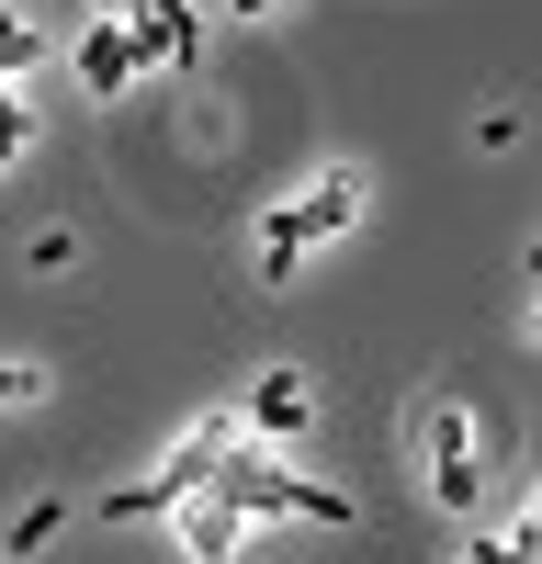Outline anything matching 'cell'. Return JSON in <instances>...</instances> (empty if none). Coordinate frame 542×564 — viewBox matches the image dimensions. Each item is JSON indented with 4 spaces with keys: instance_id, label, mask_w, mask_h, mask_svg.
I'll list each match as a JSON object with an SVG mask.
<instances>
[{
    "instance_id": "7a4b0ae2",
    "label": "cell",
    "mask_w": 542,
    "mask_h": 564,
    "mask_svg": "<svg viewBox=\"0 0 542 564\" xmlns=\"http://www.w3.org/2000/svg\"><path fill=\"white\" fill-rule=\"evenodd\" d=\"M226 441H238V417H193V441H181L159 475H136V486H113V497H102V520H159V508H193V497L215 486Z\"/></svg>"
},
{
    "instance_id": "8fae6325",
    "label": "cell",
    "mask_w": 542,
    "mask_h": 564,
    "mask_svg": "<svg viewBox=\"0 0 542 564\" xmlns=\"http://www.w3.org/2000/svg\"><path fill=\"white\" fill-rule=\"evenodd\" d=\"M23 68H34V23L0 12V79H23Z\"/></svg>"
},
{
    "instance_id": "8992f818",
    "label": "cell",
    "mask_w": 542,
    "mask_h": 564,
    "mask_svg": "<svg viewBox=\"0 0 542 564\" xmlns=\"http://www.w3.org/2000/svg\"><path fill=\"white\" fill-rule=\"evenodd\" d=\"M68 68H79V90H102V102H113V90L136 79V34H124V23L102 12V23H90V34L68 45Z\"/></svg>"
},
{
    "instance_id": "277c9868",
    "label": "cell",
    "mask_w": 542,
    "mask_h": 564,
    "mask_svg": "<svg viewBox=\"0 0 542 564\" xmlns=\"http://www.w3.org/2000/svg\"><path fill=\"white\" fill-rule=\"evenodd\" d=\"M283 215H294V238H305V249H316V238H350V226H361V170H316Z\"/></svg>"
},
{
    "instance_id": "ba28073f",
    "label": "cell",
    "mask_w": 542,
    "mask_h": 564,
    "mask_svg": "<svg viewBox=\"0 0 542 564\" xmlns=\"http://www.w3.org/2000/svg\"><path fill=\"white\" fill-rule=\"evenodd\" d=\"M238 508H226V497H193V508H181V553H193V564H215V553H238Z\"/></svg>"
},
{
    "instance_id": "4fadbf2b",
    "label": "cell",
    "mask_w": 542,
    "mask_h": 564,
    "mask_svg": "<svg viewBox=\"0 0 542 564\" xmlns=\"http://www.w3.org/2000/svg\"><path fill=\"white\" fill-rule=\"evenodd\" d=\"M34 395H45V372L34 361H0V406H34Z\"/></svg>"
},
{
    "instance_id": "30bf717a",
    "label": "cell",
    "mask_w": 542,
    "mask_h": 564,
    "mask_svg": "<svg viewBox=\"0 0 542 564\" xmlns=\"http://www.w3.org/2000/svg\"><path fill=\"white\" fill-rule=\"evenodd\" d=\"M452 564H542V531H531V520H520V531H509V542H464V553H452Z\"/></svg>"
},
{
    "instance_id": "5b68a950",
    "label": "cell",
    "mask_w": 542,
    "mask_h": 564,
    "mask_svg": "<svg viewBox=\"0 0 542 564\" xmlns=\"http://www.w3.org/2000/svg\"><path fill=\"white\" fill-rule=\"evenodd\" d=\"M305 417H316L305 372H260V384H249V406H238V441H305Z\"/></svg>"
},
{
    "instance_id": "7c38bea8",
    "label": "cell",
    "mask_w": 542,
    "mask_h": 564,
    "mask_svg": "<svg viewBox=\"0 0 542 564\" xmlns=\"http://www.w3.org/2000/svg\"><path fill=\"white\" fill-rule=\"evenodd\" d=\"M57 520H68L57 497H45V508H23V520H12V553H34V542H57Z\"/></svg>"
},
{
    "instance_id": "2e32d148",
    "label": "cell",
    "mask_w": 542,
    "mask_h": 564,
    "mask_svg": "<svg viewBox=\"0 0 542 564\" xmlns=\"http://www.w3.org/2000/svg\"><path fill=\"white\" fill-rule=\"evenodd\" d=\"M0 170H12V159H0Z\"/></svg>"
},
{
    "instance_id": "9a60e30c",
    "label": "cell",
    "mask_w": 542,
    "mask_h": 564,
    "mask_svg": "<svg viewBox=\"0 0 542 564\" xmlns=\"http://www.w3.org/2000/svg\"><path fill=\"white\" fill-rule=\"evenodd\" d=\"M102 12H113V23H124V12H148V0H102Z\"/></svg>"
},
{
    "instance_id": "5bb4252c",
    "label": "cell",
    "mask_w": 542,
    "mask_h": 564,
    "mask_svg": "<svg viewBox=\"0 0 542 564\" xmlns=\"http://www.w3.org/2000/svg\"><path fill=\"white\" fill-rule=\"evenodd\" d=\"M238 12H294V0H238Z\"/></svg>"
},
{
    "instance_id": "52a82bcc",
    "label": "cell",
    "mask_w": 542,
    "mask_h": 564,
    "mask_svg": "<svg viewBox=\"0 0 542 564\" xmlns=\"http://www.w3.org/2000/svg\"><path fill=\"white\" fill-rule=\"evenodd\" d=\"M136 57H193V0H148V12H124Z\"/></svg>"
},
{
    "instance_id": "6da1fadb",
    "label": "cell",
    "mask_w": 542,
    "mask_h": 564,
    "mask_svg": "<svg viewBox=\"0 0 542 564\" xmlns=\"http://www.w3.org/2000/svg\"><path fill=\"white\" fill-rule=\"evenodd\" d=\"M204 497H226L238 520H316V531H350V520H361L339 486H316V475H294V463H271V452H249V441H226V463H215Z\"/></svg>"
},
{
    "instance_id": "3957f363",
    "label": "cell",
    "mask_w": 542,
    "mask_h": 564,
    "mask_svg": "<svg viewBox=\"0 0 542 564\" xmlns=\"http://www.w3.org/2000/svg\"><path fill=\"white\" fill-rule=\"evenodd\" d=\"M419 441H430V497L441 508H475V417L464 406H430Z\"/></svg>"
},
{
    "instance_id": "9c48e42d",
    "label": "cell",
    "mask_w": 542,
    "mask_h": 564,
    "mask_svg": "<svg viewBox=\"0 0 542 564\" xmlns=\"http://www.w3.org/2000/svg\"><path fill=\"white\" fill-rule=\"evenodd\" d=\"M294 260H305V238H294V215L271 204L260 215V282H294Z\"/></svg>"
}]
</instances>
